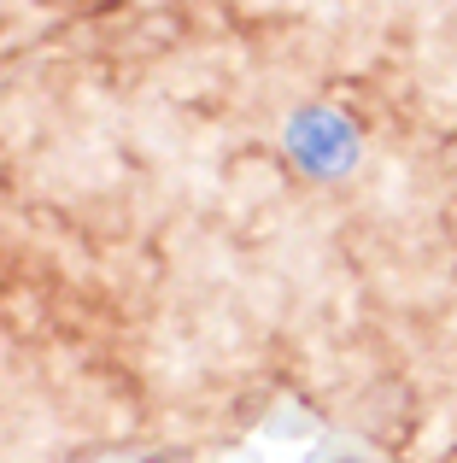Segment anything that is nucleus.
<instances>
[{"label": "nucleus", "mask_w": 457, "mask_h": 463, "mask_svg": "<svg viewBox=\"0 0 457 463\" xmlns=\"http://www.w3.org/2000/svg\"><path fill=\"white\" fill-rule=\"evenodd\" d=\"M287 147H294V158L305 170H340L346 158L358 153V141H352V124L346 118H334V112H305V118H294V129H287Z\"/></svg>", "instance_id": "obj_1"}]
</instances>
